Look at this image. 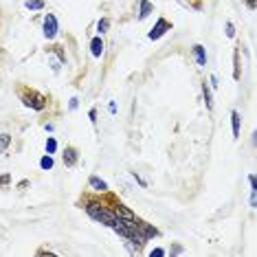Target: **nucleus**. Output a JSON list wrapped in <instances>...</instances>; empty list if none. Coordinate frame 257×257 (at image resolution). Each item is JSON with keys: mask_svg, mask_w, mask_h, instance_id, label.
I'll return each instance as SVG.
<instances>
[{"mask_svg": "<svg viewBox=\"0 0 257 257\" xmlns=\"http://www.w3.org/2000/svg\"><path fill=\"white\" fill-rule=\"evenodd\" d=\"M250 206H257V189H250Z\"/></svg>", "mask_w": 257, "mask_h": 257, "instance_id": "nucleus-21", "label": "nucleus"}, {"mask_svg": "<svg viewBox=\"0 0 257 257\" xmlns=\"http://www.w3.org/2000/svg\"><path fill=\"white\" fill-rule=\"evenodd\" d=\"M231 126H233V138L240 136V126H242V116H240L238 110L231 112Z\"/></svg>", "mask_w": 257, "mask_h": 257, "instance_id": "nucleus-12", "label": "nucleus"}, {"mask_svg": "<svg viewBox=\"0 0 257 257\" xmlns=\"http://www.w3.org/2000/svg\"><path fill=\"white\" fill-rule=\"evenodd\" d=\"M62 160H64L66 167H75V165H77V160H80V154H77V150L72 148V145H66V148H64Z\"/></svg>", "mask_w": 257, "mask_h": 257, "instance_id": "nucleus-5", "label": "nucleus"}, {"mask_svg": "<svg viewBox=\"0 0 257 257\" xmlns=\"http://www.w3.org/2000/svg\"><path fill=\"white\" fill-rule=\"evenodd\" d=\"M11 180V176L9 174H4V176H0V185H7V182Z\"/></svg>", "mask_w": 257, "mask_h": 257, "instance_id": "nucleus-25", "label": "nucleus"}, {"mask_svg": "<svg viewBox=\"0 0 257 257\" xmlns=\"http://www.w3.org/2000/svg\"><path fill=\"white\" fill-rule=\"evenodd\" d=\"M132 176H134V178H136V182H138V185H141V187H145V180H143V178H141V176H138V174H136V172H134V174H132Z\"/></svg>", "mask_w": 257, "mask_h": 257, "instance_id": "nucleus-27", "label": "nucleus"}, {"mask_svg": "<svg viewBox=\"0 0 257 257\" xmlns=\"http://www.w3.org/2000/svg\"><path fill=\"white\" fill-rule=\"evenodd\" d=\"M224 29H226V38H231V40H233V38H236V26H233L231 20H226V26H224Z\"/></svg>", "mask_w": 257, "mask_h": 257, "instance_id": "nucleus-20", "label": "nucleus"}, {"mask_svg": "<svg viewBox=\"0 0 257 257\" xmlns=\"http://www.w3.org/2000/svg\"><path fill=\"white\" fill-rule=\"evenodd\" d=\"M136 228H138V233H143L148 240H152L158 236V228L152 226V224H148V222H143V220H136Z\"/></svg>", "mask_w": 257, "mask_h": 257, "instance_id": "nucleus-6", "label": "nucleus"}, {"mask_svg": "<svg viewBox=\"0 0 257 257\" xmlns=\"http://www.w3.org/2000/svg\"><path fill=\"white\" fill-rule=\"evenodd\" d=\"M40 167H42V170H51V167H53V156H51V154L42 156V160H40Z\"/></svg>", "mask_w": 257, "mask_h": 257, "instance_id": "nucleus-19", "label": "nucleus"}, {"mask_svg": "<svg viewBox=\"0 0 257 257\" xmlns=\"http://www.w3.org/2000/svg\"><path fill=\"white\" fill-rule=\"evenodd\" d=\"M180 250H182V246H178V244H176V246L172 248V253H174V255H178V253H180Z\"/></svg>", "mask_w": 257, "mask_h": 257, "instance_id": "nucleus-31", "label": "nucleus"}, {"mask_svg": "<svg viewBox=\"0 0 257 257\" xmlns=\"http://www.w3.org/2000/svg\"><path fill=\"white\" fill-rule=\"evenodd\" d=\"M194 55H196V62H198V66H206V48L202 46V44H194Z\"/></svg>", "mask_w": 257, "mask_h": 257, "instance_id": "nucleus-10", "label": "nucleus"}, {"mask_svg": "<svg viewBox=\"0 0 257 257\" xmlns=\"http://www.w3.org/2000/svg\"><path fill=\"white\" fill-rule=\"evenodd\" d=\"M44 148H46V154H55V150H58V141H55L53 136H48L46 143H44Z\"/></svg>", "mask_w": 257, "mask_h": 257, "instance_id": "nucleus-17", "label": "nucleus"}, {"mask_svg": "<svg viewBox=\"0 0 257 257\" xmlns=\"http://www.w3.org/2000/svg\"><path fill=\"white\" fill-rule=\"evenodd\" d=\"M86 214L90 216L94 222H99V224H104V226H112L114 220H116L114 211L108 209V206L102 204V202H97V200H90V202H86Z\"/></svg>", "mask_w": 257, "mask_h": 257, "instance_id": "nucleus-1", "label": "nucleus"}, {"mask_svg": "<svg viewBox=\"0 0 257 257\" xmlns=\"http://www.w3.org/2000/svg\"><path fill=\"white\" fill-rule=\"evenodd\" d=\"M202 94H204V104H206V110H214V97H211V88L206 86V82L202 84Z\"/></svg>", "mask_w": 257, "mask_h": 257, "instance_id": "nucleus-13", "label": "nucleus"}, {"mask_svg": "<svg viewBox=\"0 0 257 257\" xmlns=\"http://www.w3.org/2000/svg\"><path fill=\"white\" fill-rule=\"evenodd\" d=\"M150 255H152V257H163V255H165V250H163V248H154Z\"/></svg>", "mask_w": 257, "mask_h": 257, "instance_id": "nucleus-22", "label": "nucleus"}, {"mask_svg": "<svg viewBox=\"0 0 257 257\" xmlns=\"http://www.w3.org/2000/svg\"><path fill=\"white\" fill-rule=\"evenodd\" d=\"M60 64H62V62H58V60H51V66H53V72H60Z\"/></svg>", "mask_w": 257, "mask_h": 257, "instance_id": "nucleus-23", "label": "nucleus"}, {"mask_svg": "<svg viewBox=\"0 0 257 257\" xmlns=\"http://www.w3.org/2000/svg\"><path fill=\"white\" fill-rule=\"evenodd\" d=\"M246 7L248 9H255V0H246Z\"/></svg>", "mask_w": 257, "mask_h": 257, "instance_id": "nucleus-32", "label": "nucleus"}, {"mask_svg": "<svg viewBox=\"0 0 257 257\" xmlns=\"http://www.w3.org/2000/svg\"><path fill=\"white\" fill-rule=\"evenodd\" d=\"M248 185H250V189H257V185H255V176H253V174L248 176Z\"/></svg>", "mask_w": 257, "mask_h": 257, "instance_id": "nucleus-28", "label": "nucleus"}, {"mask_svg": "<svg viewBox=\"0 0 257 257\" xmlns=\"http://www.w3.org/2000/svg\"><path fill=\"white\" fill-rule=\"evenodd\" d=\"M9 145H11V136L7 132H2V134H0V152H4Z\"/></svg>", "mask_w": 257, "mask_h": 257, "instance_id": "nucleus-18", "label": "nucleus"}, {"mask_svg": "<svg viewBox=\"0 0 257 257\" xmlns=\"http://www.w3.org/2000/svg\"><path fill=\"white\" fill-rule=\"evenodd\" d=\"M20 99H22V104H24L26 108L38 110V112L46 108V97H44L42 92H36V90H22Z\"/></svg>", "mask_w": 257, "mask_h": 257, "instance_id": "nucleus-2", "label": "nucleus"}, {"mask_svg": "<svg viewBox=\"0 0 257 257\" xmlns=\"http://www.w3.org/2000/svg\"><path fill=\"white\" fill-rule=\"evenodd\" d=\"M88 185H90V189H92V192H97V194H106V192H108V182L102 180L99 176H90V178H88Z\"/></svg>", "mask_w": 257, "mask_h": 257, "instance_id": "nucleus-8", "label": "nucleus"}, {"mask_svg": "<svg viewBox=\"0 0 257 257\" xmlns=\"http://www.w3.org/2000/svg\"><path fill=\"white\" fill-rule=\"evenodd\" d=\"M42 29H44V38L46 40H55V36H58V18L53 14H46L42 22Z\"/></svg>", "mask_w": 257, "mask_h": 257, "instance_id": "nucleus-3", "label": "nucleus"}, {"mask_svg": "<svg viewBox=\"0 0 257 257\" xmlns=\"http://www.w3.org/2000/svg\"><path fill=\"white\" fill-rule=\"evenodd\" d=\"M112 211H114L116 218H124V220H136V214H134L132 209H128L126 204H121V202H116Z\"/></svg>", "mask_w": 257, "mask_h": 257, "instance_id": "nucleus-7", "label": "nucleus"}, {"mask_svg": "<svg viewBox=\"0 0 257 257\" xmlns=\"http://www.w3.org/2000/svg\"><path fill=\"white\" fill-rule=\"evenodd\" d=\"M24 7L29 11H40V9H44V0H26Z\"/></svg>", "mask_w": 257, "mask_h": 257, "instance_id": "nucleus-14", "label": "nucleus"}, {"mask_svg": "<svg viewBox=\"0 0 257 257\" xmlns=\"http://www.w3.org/2000/svg\"><path fill=\"white\" fill-rule=\"evenodd\" d=\"M44 130H46V132H53L55 126H53V124H46V126H44Z\"/></svg>", "mask_w": 257, "mask_h": 257, "instance_id": "nucleus-30", "label": "nucleus"}, {"mask_svg": "<svg viewBox=\"0 0 257 257\" xmlns=\"http://www.w3.org/2000/svg\"><path fill=\"white\" fill-rule=\"evenodd\" d=\"M154 11V4L150 0H138V20H145Z\"/></svg>", "mask_w": 257, "mask_h": 257, "instance_id": "nucleus-9", "label": "nucleus"}, {"mask_svg": "<svg viewBox=\"0 0 257 257\" xmlns=\"http://www.w3.org/2000/svg\"><path fill=\"white\" fill-rule=\"evenodd\" d=\"M233 66H236V70H233V80H240V51L238 48L233 51Z\"/></svg>", "mask_w": 257, "mask_h": 257, "instance_id": "nucleus-15", "label": "nucleus"}, {"mask_svg": "<svg viewBox=\"0 0 257 257\" xmlns=\"http://www.w3.org/2000/svg\"><path fill=\"white\" fill-rule=\"evenodd\" d=\"M88 116H90V121H92V124H97V110H90V112H88Z\"/></svg>", "mask_w": 257, "mask_h": 257, "instance_id": "nucleus-24", "label": "nucleus"}, {"mask_svg": "<svg viewBox=\"0 0 257 257\" xmlns=\"http://www.w3.org/2000/svg\"><path fill=\"white\" fill-rule=\"evenodd\" d=\"M209 82H211V88H218V77H216V75H211Z\"/></svg>", "mask_w": 257, "mask_h": 257, "instance_id": "nucleus-29", "label": "nucleus"}, {"mask_svg": "<svg viewBox=\"0 0 257 257\" xmlns=\"http://www.w3.org/2000/svg\"><path fill=\"white\" fill-rule=\"evenodd\" d=\"M108 29H110V20L108 18H102V20L97 22V33H99V36H104Z\"/></svg>", "mask_w": 257, "mask_h": 257, "instance_id": "nucleus-16", "label": "nucleus"}, {"mask_svg": "<svg viewBox=\"0 0 257 257\" xmlns=\"http://www.w3.org/2000/svg\"><path fill=\"white\" fill-rule=\"evenodd\" d=\"M90 53H92V58H102V53H104L102 36H97V38H92V40H90Z\"/></svg>", "mask_w": 257, "mask_h": 257, "instance_id": "nucleus-11", "label": "nucleus"}, {"mask_svg": "<svg viewBox=\"0 0 257 257\" xmlns=\"http://www.w3.org/2000/svg\"><path fill=\"white\" fill-rule=\"evenodd\" d=\"M167 31H172V24L165 18H158V20H156V24L152 26V31L148 33V38H150V40H160Z\"/></svg>", "mask_w": 257, "mask_h": 257, "instance_id": "nucleus-4", "label": "nucleus"}, {"mask_svg": "<svg viewBox=\"0 0 257 257\" xmlns=\"http://www.w3.org/2000/svg\"><path fill=\"white\" fill-rule=\"evenodd\" d=\"M77 102H80V99L72 97V99H70V104H68V108H70V110H75V108H77Z\"/></svg>", "mask_w": 257, "mask_h": 257, "instance_id": "nucleus-26", "label": "nucleus"}]
</instances>
